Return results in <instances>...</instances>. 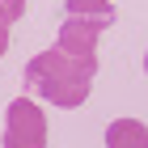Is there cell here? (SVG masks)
<instances>
[{"instance_id":"obj_2","label":"cell","mask_w":148,"mask_h":148,"mask_svg":"<svg viewBox=\"0 0 148 148\" xmlns=\"http://www.w3.org/2000/svg\"><path fill=\"white\" fill-rule=\"evenodd\" d=\"M4 148H47V114L34 97H13L4 110Z\"/></svg>"},{"instance_id":"obj_7","label":"cell","mask_w":148,"mask_h":148,"mask_svg":"<svg viewBox=\"0 0 148 148\" xmlns=\"http://www.w3.org/2000/svg\"><path fill=\"white\" fill-rule=\"evenodd\" d=\"M0 4H4V13H9L13 21H17V17L25 13V0H0Z\"/></svg>"},{"instance_id":"obj_6","label":"cell","mask_w":148,"mask_h":148,"mask_svg":"<svg viewBox=\"0 0 148 148\" xmlns=\"http://www.w3.org/2000/svg\"><path fill=\"white\" fill-rule=\"evenodd\" d=\"M9 38H13V17L4 13V4H0V59H4V51H9Z\"/></svg>"},{"instance_id":"obj_8","label":"cell","mask_w":148,"mask_h":148,"mask_svg":"<svg viewBox=\"0 0 148 148\" xmlns=\"http://www.w3.org/2000/svg\"><path fill=\"white\" fill-rule=\"evenodd\" d=\"M144 72H148V51H144Z\"/></svg>"},{"instance_id":"obj_1","label":"cell","mask_w":148,"mask_h":148,"mask_svg":"<svg viewBox=\"0 0 148 148\" xmlns=\"http://www.w3.org/2000/svg\"><path fill=\"white\" fill-rule=\"evenodd\" d=\"M93 72H97V59H80V55L51 47V51H38L25 64V93H38V102L76 110L89 97Z\"/></svg>"},{"instance_id":"obj_5","label":"cell","mask_w":148,"mask_h":148,"mask_svg":"<svg viewBox=\"0 0 148 148\" xmlns=\"http://www.w3.org/2000/svg\"><path fill=\"white\" fill-rule=\"evenodd\" d=\"M68 13H80V17H102V21H114V4L110 0H64Z\"/></svg>"},{"instance_id":"obj_4","label":"cell","mask_w":148,"mask_h":148,"mask_svg":"<svg viewBox=\"0 0 148 148\" xmlns=\"http://www.w3.org/2000/svg\"><path fill=\"white\" fill-rule=\"evenodd\" d=\"M106 148H148V123H140V119H114L106 127Z\"/></svg>"},{"instance_id":"obj_3","label":"cell","mask_w":148,"mask_h":148,"mask_svg":"<svg viewBox=\"0 0 148 148\" xmlns=\"http://www.w3.org/2000/svg\"><path fill=\"white\" fill-rule=\"evenodd\" d=\"M110 21L102 17H80V13H68L64 25H59V38L55 47L59 51H68V55H80V59H97V38Z\"/></svg>"}]
</instances>
